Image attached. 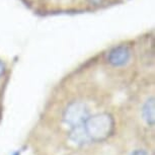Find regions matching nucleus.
I'll return each instance as SVG.
<instances>
[{
    "mask_svg": "<svg viewBox=\"0 0 155 155\" xmlns=\"http://www.w3.org/2000/svg\"><path fill=\"white\" fill-rule=\"evenodd\" d=\"M83 126L90 141L98 142L112 135L115 129V122L109 114H98L88 117Z\"/></svg>",
    "mask_w": 155,
    "mask_h": 155,
    "instance_id": "1",
    "label": "nucleus"
},
{
    "mask_svg": "<svg viewBox=\"0 0 155 155\" xmlns=\"http://www.w3.org/2000/svg\"><path fill=\"white\" fill-rule=\"evenodd\" d=\"M88 117L89 112L86 104L83 102L74 101L66 107L63 115V121L72 129L77 126L83 125Z\"/></svg>",
    "mask_w": 155,
    "mask_h": 155,
    "instance_id": "2",
    "label": "nucleus"
},
{
    "mask_svg": "<svg viewBox=\"0 0 155 155\" xmlns=\"http://www.w3.org/2000/svg\"><path fill=\"white\" fill-rule=\"evenodd\" d=\"M131 59V51L127 46H118L113 48L107 55V62L114 67H122Z\"/></svg>",
    "mask_w": 155,
    "mask_h": 155,
    "instance_id": "3",
    "label": "nucleus"
},
{
    "mask_svg": "<svg viewBox=\"0 0 155 155\" xmlns=\"http://www.w3.org/2000/svg\"><path fill=\"white\" fill-rule=\"evenodd\" d=\"M69 139L72 142H74L76 145H85L87 143L91 142L90 139L88 138V136H87L83 125L72 128L69 135Z\"/></svg>",
    "mask_w": 155,
    "mask_h": 155,
    "instance_id": "4",
    "label": "nucleus"
},
{
    "mask_svg": "<svg viewBox=\"0 0 155 155\" xmlns=\"http://www.w3.org/2000/svg\"><path fill=\"white\" fill-rule=\"evenodd\" d=\"M155 102L154 97L148 98L144 106L142 107V117L143 120L146 122V124L149 126H153L155 122Z\"/></svg>",
    "mask_w": 155,
    "mask_h": 155,
    "instance_id": "5",
    "label": "nucleus"
},
{
    "mask_svg": "<svg viewBox=\"0 0 155 155\" xmlns=\"http://www.w3.org/2000/svg\"><path fill=\"white\" fill-rule=\"evenodd\" d=\"M131 155H148L147 152L144 150H135L134 152H132Z\"/></svg>",
    "mask_w": 155,
    "mask_h": 155,
    "instance_id": "6",
    "label": "nucleus"
},
{
    "mask_svg": "<svg viewBox=\"0 0 155 155\" xmlns=\"http://www.w3.org/2000/svg\"><path fill=\"white\" fill-rule=\"evenodd\" d=\"M4 71H5V66H4V64L2 63V61L0 60V77L4 74Z\"/></svg>",
    "mask_w": 155,
    "mask_h": 155,
    "instance_id": "7",
    "label": "nucleus"
},
{
    "mask_svg": "<svg viewBox=\"0 0 155 155\" xmlns=\"http://www.w3.org/2000/svg\"><path fill=\"white\" fill-rule=\"evenodd\" d=\"M90 2H92V3H95V4H98L99 2H101V0H90Z\"/></svg>",
    "mask_w": 155,
    "mask_h": 155,
    "instance_id": "8",
    "label": "nucleus"
},
{
    "mask_svg": "<svg viewBox=\"0 0 155 155\" xmlns=\"http://www.w3.org/2000/svg\"><path fill=\"white\" fill-rule=\"evenodd\" d=\"M13 155H20V152L19 151H16V152H14Z\"/></svg>",
    "mask_w": 155,
    "mask_h": 155,
    "instance_id": "9",
    "label": "nucleus"
}]
</instances>
